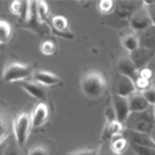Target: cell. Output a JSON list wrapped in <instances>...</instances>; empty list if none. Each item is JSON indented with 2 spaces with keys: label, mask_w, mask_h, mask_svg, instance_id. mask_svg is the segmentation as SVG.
<instances>
[{
  "label": "cell",
  "mask_w": 155,
  "mask_h": 155,
  "mask_svg": "<svg viewBox=\"0 0 155 155\" xmlns=\"http://www.w3.org/2000/svg\"><path fill=\"white\" fill-rule=\"evenodd\" d=\"M143 6V1H119L115 4L114 12L117 18L130 19L132 15Z\"/></svg>",
  "instance_id": "9"
},
{
  "label": "cell",
  "mask_w": 155,
  "mask_h": 155,
  "mask_svg": "<svg viewBox=\"0 0 155 155\" xmlns=\"http://www.w3.org/2000/svg\"><path fill=\"white\" fill-rule=\"evenodd\" d=\"M97 7H98V10H99L101 13H104V15L111 13V12H114L115 2L111 1V0H102V1L98 2Z\"/></svg>",
  "instance_id": "27"
},
{
  "label": "cell",
  "mask_w": 155,
  "mask_h": 155,
  "mask_svg": "<svg viewBox=\"0 0 155 155\" xmlns=\"http://www.w3.org/2000/svg\"><path fill=\"white\" fill-rule=\"evenodd\" d=\"M136 91H137V88H136L134 81L132 79L124 76V75H117L116 84H115V94L127 98Z\"/></svg>",
  "instance_id": "14"
},
{
  "label": "cell",
  "mask_w": 155,
  "mask_h": 155,
  "mask_svg": "<svg viewBox=\"0 0 155 155\" xmlns=\"http://www.w3.org/2000/svg\"><path fill=\"white\" fill-rule=\"evenodd\" d=\"M147 7H148V11H149V15H150L153 25H155V4H153L150 6H147Z\"/></svg>",
  "instance_id": "34"
},
{
  "label": "cell",
  "mask_w": 155,
  "mask_h": 155,
  "mask_svg": "<svg viewBox=\"0 0 155 155\" xmlns=\"http://www.w3.org/2000/svg\"><path fill=\"white\" fill-rule=\"evenodd\" d=\"M33 69L30 65L19 63V62H7V64L4 68L2 71V79L8 82H15V81H27L33 76Z\"/></svg>",
  "instance_id": "4"
},
{
  "label": "cell",
  "mask_w": 155,
  "mask_h": 155,
  "mask_svg": "<svg viewBox=\"0 0 155 155\" xmlns=\"http://www.w3.org/2000/svg\"><path fill=\"white\" fill-rule=\"evenodd\" d=\"M127 102H128V108L131 113H139L143 110H147L149 107V103L145 101V98L143 97L142 92L136 91L133 92L131 96L127 97Z\"/></svg>",
  "instance_id": "17"
},
{
  "label": "cell",
  "mask_w": 155,
  "mask_h": 155,
  "mask_svg": "<svg viewBox=\"0 0 155 155\" xmlns=\"http://www.w3.org/2000/svg\"><path fill=\"white\" fill-rule=\"evenodd\" d=\"M125 128L142 132L150 134L151 131L155 128V115H154V107H149L147 110L139 113H131L124 124Z\"/></svg>",
  "instance_id": "1"
},
{
  "label": "cell",
  "mask_w": 155,
  "mask_h": 155,
  "mask_svg": "<svg viewBox=\"0 0 155 155\" xmlns=\"http://www.w3.org/2000/svg\"><path fill=\"white\" fill-rule=\"evenodd\" d=\"M125 138L128 140V143L131 145H139V147H155V144L153 143L150 134L147 133H142V132H137V131H132V130H127L125 128L124 133Z\"/></svg>",
  "instance_id": "12"
},
{
  "label": "cell",
  "mask_w": 155,
  "mask_h": 155,
  "mask_svg": "<svg viewBox=\"0 0 155 155\" xmlns=\"http://www.w3.org/2000/svg\"><path fill=\"white\" fill-rule=\"evenodd\" d=\"M31 127H33L31 119H30V114H28V113H21L13 119L12 133H13L15 140L19 148H22L25 144Z\"/></svg>",
  "instance_id": "5"
},
{
  "label": "cell",
  "mask_w": 155,
  "mask_h": 155,
  "mask_svg": "<svg viewBox=\"0 0 155 155\" xmlns=\"http://www.w3.org/2000/svg\"><path fill=\"white\" fill-rule=\"evenodd\" d=\"M116 69L119 75H124L127 76L130 79H132L133 81L137 79L138 76V69L136 68V65L133 64L132 59L130 58V56H122L117 63H116Z\"/></svg>",
  "instance_id": "13"
},
{
  "label": "cell",
  "mask_w": 155,
  "mask_h": 155,
  "mask_svg": "<svg viewBox=\"0 0 155 155\" xmlns=\"http://www.w3.org/2000/svg\"><path fill=\"white\" fill-rule=\"evenodd\" d=\"M2 48H4V45H0V51H1Z\"/></svg>",
  "instance_id": "36"
},
{
  "label": "cell",
  "mask_w": 155,
  "mask_h": 155,
  "mask_svg": "<svg viewBox=\"0 0 155 155\" xmlns=\"http://www.w3.org/2000/svg\"><path fill=\"white\" fill-rule=\"evenodd\" d=\"M50 27H51V31L53 34L54 33H63V31L69 30L68 19L64 16H53L50 21Z\"/></svg>",
  "instance_id": "22"
},
{
  "label": "cell",
  "mask_w": 155,
  "mask_h": 155,
  "mask_svg": "<svg viewBox=\"0 0 155 155\" xmlns=\"http://www.w3.org/2000/svg\"><path fill=\"white\" fill-rule=\"evenodd\" d=\"M22 28L30 30L40 36L47 35L51 33V27L47 23H44L36 12V1H28L27 4V13L24 21L19 24Z\"/></svg>",
  "instance_id": "3"
},
{
  "label": "cell",
  "mask_w": 155,
  "mask_h": 155,
  "mask_svg": "<svg viewBox=\"0 0 155 155\" xmlns=\"http://www.w3.org/2000/svg\"><path fill=\"white\" fill-rule=\"evenodd\" d=\"M36 12L39 18L44 22L48 24V17H50V8L48 5L45 1H36Z\"/></svg>",
  "instance_id": "25"
},
{
  "label": "cell",
  "mask_w": 155,
  "mask_h": 155,
  "mask_svg": "<svg viewBox=\"0 0 155 155\" xmlns=\"http://www.w3.org/2000/svg\"><path fill=\"white\" fill-rule=\"evenodd\" d=\"M125 131V127H124V124L119 122L117 120H114V121H110V122H105V126L103 128V132H102V139L107 143V142H110V139L115 136H119V134H122Z\"/></svg>",
  "instance_id": "18"
},
{
  "label": "cell",
  "mask_w": 155,
  "mask_h": 155,
  "mask_svg": "<svg viewBox=\"0 0 155 155\" xmlns=\"http://www.w3.org/2000/svg\"><path fill=\"white\" fill-rule=\"evenodd\" d=\"M128 56L132 59V62L136 65V68L138 70H140L143 68H147L148 63L155 57V53L153 51H149V50L139 46L137 50H134L133 52L128 53Z\"/></svg>",
  "instance_id": "10"
},
{
  "label": "cell",
  "mask_w": 155,
  "mask_h": 155,
  "mask_svg": "<svg viewBox=\"0 0 155 155\" xmlns=\"http://www.w3.org/2000/svg\"><path fill=\"white\" fill-rule=\"evenodd\" d=\"M12 124L11 113L7 109L6 104L0 102V145L11 136L12 133Z\"/></svg>",
  "instance_id": "7"
},
{
  "label": "cell",
  "mask_w": 155,
  "mask_h": 155,
  "mask_svg": "<svg viewBox=\"0 0 155 155\" xmlns=\"http://www.w3.org/2000/svg\"><path fill=\"white\" fill-rule=\"evenodd\" d=\"M128 24H130L131 29L134 33H140V31L148 29L149 27H151L153 25V22H151V18H150L148 7L143 5L140 8H138L132 15V17L128 19Z\"/></svg>",
  "instance_id": "6"
},
{
  "label": "cell",
  "mask_w": 155,
  "mask_h": 155,
  "mask_svg": "<svg viewBox=\"0 0 155 155\" xmlns=\"http://www.w3.org/2000/svg\"><path fill=\"white\" fill-rule=\"evenodd\" d=\"M12 38V25L5 21L0 18V45H4L6 42H8Z\"/></svg>",
  "instance_id": "23"
},
{
  "label": "cell",
  "mask_w": 155,
  "mask_h": 155,
  "mask_svg": "<svg viewBox=\"0 0 155 155\" xmlns=\"http://www.w3.org/2000/svg\"><path fill=\"white\" fill-rule=\"evenodd\" d=\"M2 155H23V154L21 151V148L16 143V140H10L6 145V148L4 149Z\"/></svg>",
  "instance_id": "28"
},
{
  "label": "cell",
  "mask_w": 155,
  "mask_h": 155,
  "mask_svg": "<svg viewBox=\"0 0 155 155\" xmlns=\"http://www.w3.org/2000/svg\"><path fill=\"white\" fill-rule=\"evenodd\" d=\"M138 39L140 47H144L155 53V25H151L148 29L140 31L138 34Z\"/></svg>",
  "instance_id": "19"
},
{
  "label": "cell",
  "mask_w": 155,
  "mask_h": 155,
  "mask_svg": "<svg viewBox=\"0 0 155 155\" xmlns=\"http://www.w3.org/2000/svg\"><path fill=\"white\" fill-rule=\"evenodd\" d=\"M98 150H91V149H84V150H79L73 153L71 155H97Z\"/></svg>",
  "instance_id": "33"
},
{
  "label": "cell",
  "mask_w": 155,
  "mask_h": 155,
  "mask_svg": "<svg viewBox=\"0 0 155 155\" xmlns=\"http://www.w3.org/2000/svg\"><path fill=\"white\" fill-rule=\"evenodd\" d=\"M131 147L137 155H155V147H139V145H131Z\"/></svg>",
  "instance_id": "30"
},
{
  "label": "cell",
  "mask_w": 155,
  "mask_h": 155,
  "mask_svg": "<svg viewBox=\"0 0 155 155\" xmlns=\"http://www.w3.org/2000/svg\"><path fill=\"white\" fill-rule=\"evenodd\" d=\"M28 155H50L48 150L42 147V145H36V147H33L29 151H28Z\"/></svg>",
  "instance_id": "31"
},
{
  "label": "cell",
  "mask_w": 155,
  "mask_h": 155,
  "mask_svg": "<svg viewBox=\"0 0 155 155\" xmlns=\"http://www.w3.org/2000/svg\"><path fill=\"white\" fill-rule=\"evenodd\" d=\"M97 155H117V154H115V153L110 149L109 143H104V144H102L101 148L98 149Z\"/></svg>",
  "instance_id": "32"
},
{
  "label": "cell",
  "mask_w": 155,
  "mask_h": 155,
  "mask_svg": "<svg viewBox=\"0 0 155 155\" xmlns=\"http://www.w3.org/2000/svg\"><path fill=\"white\" fill-rule=\"evenodd\" d=\"M154 115H155V107H154Z\"/></svg>",
  "instance_id": "37"
},
{
  "label": "cell",
  "mask_w": 155,
  "mask_h": 155,
  "mask_svg": "<svg viewBox=\"0 0 155 155\" xmlns=\"http://www.w3.org/2000/svg\"><path fill=\"white\" fill-rule=\"evenodd\" d=\"M121 44L124 46V48L131 53L134 50H137L139 47V39H138V34L134 31H130L126 33L122 38H121Z\"/></svg>",
  "instance_id": "20"
},
{
  "label": "cell",
  "mask_w": 155,
  "mask_h": 155,
  "mask_svg": "<svg viewBox=\"0 0 155 155\" xmlns=\"http://www.w3.org/2000/svg\"><path fill=\"white\" fill-rule=\"evenodd\" d=\"M150 138H151V140H153V143L155 144V128L151 131V133H150Z\"/></svg>",
  "instance_id": "35"
},
{
  "label": "cell",
  "mask_w": 155,
  "mask_h": 155,
  "mask_svg": "<svg viewBox=\"0 0 155 155\" xmlns=\"http://www.w3.org/2000/svg\"><path fill=\"white\" fill-rule=\"evenodd\" d=\"M143 97L145 98V101L149 103V105L155 107V86H149L147 90L142 91Z\"/></svg>",
  "instance_id": "29"
},
{
  "label": "cell",
  "mask_w": 155,
  "mask_h": 155,
  "mask_svg": "<svg viewBox=\"0 0 155 155\" xmlns=\"http://www.w3.org/2000/svg\"><path fill=\"white\" fill-rule=\"evenodd\" d=\"M56 42L52 40V39H45L41 41L40 44V51L44 53V54H53L56 52Z\"/></svg>",
  "instance_id": "26"
},
{
  "label": "cell",
  "mask_w": 155,
  "mask_h": 155,
  "mask_svg": "<svg viewBox=\"0 0 155 155\" xmlns=\"http://www.w3.org/2000/svg\"><path fill=\"white\" fill-rule=\"evenodd\" d=\"M80 87L86 97L98 98L104 93L107 88V81L99 71H88L81 78Z\"/></svg>",
  "instance_id": "2"
},
{
  "label": "cell",
  "mask_w": 155,
  "mask_h": 155,
  "mask_svg": "<svg viewBox=\"0 0 155 155\" xmlns=\"http://www.w3.org/2000/svg\"><path fill=\"white\" fill-rule=\"evenodd\" d=\"M27 4L28 1H12L10 4V11L21 18V23L24 21L25 13H27Z\"/></svg>",
  "instance_id": "24"
},
{
  "label": "cell",
  "mask_w": 155,
  "mask_h": 155,
  "mask_svg": "<svg viewBox=\"0 0 155 155\" xmlns=\"http://www.w3.org/2000/svg\"><path fill=\"white\" fill-rule=\"evenodd\" d=\"M128 144H130V143H128V140L125 138L124 134L115 136V137H113V138L110 139V142H109L110 149H111L115 154H117V155H121V154L127 149Z\"/></svg>",
  "instance_id": "21"
},
{
  "label": "cell",
  "mask_w": 155,
  "mask_h": 155,
  "mask_svg": "<svg viewBox=\"0 0 155 155\" xmlns=\"http://www.w3.org/2000/svg\"><path fill=\"white\" fill-rule=\"evenodd\" d=\"M111 107L115 113V117L119 122L125 124L128 115L131 114L130 108H128V102L126 97H121L119 94H113L111 97Z\"/></svg>",
  "instance_id": "8"
},
{
  "label": "cell",
  "mask_w": 155,
  "mask_h": 155,
  "mask_svg": "<svg viewBox=\"0 0 155 155\" xmlns=\"http://www.w3.org/2000/svg\"><path fill=\"white\" fill-rule=\"evenodd\" d=\"M21 85H22L23 90L25 92H28L30 96H33L34 98H38L41 102L47 99V87H45V86L33 81V80L22 81Z\"/></svg>",
  "instance_id": "15"
},
{
  "label": "cell",
  "mask_w": 155,
  "mask_h": 155,
  "mask_svg": "<svg viewBox=\"0 0 155 155\" xmlns=\"http://www.w3.org/2000/svg\"><path fill=\"white\" fill-rule=\"evenodd\" d=\"M31 80L45 86V87H50V86H54V85H58L61 82V79L58 75L51 73V71H47V70H36L33 73V76H31Z\"/></svg>",
  "instance_id": "16"
},
{
  "label": "cell",
  "mask_w": 155,
  "mask_h": 155,
  "mask_svg": "<svg viewBox=\"0 0 155 155\" xmlns=\"http://www.w3.org/2000/svg\"><path fill=\"white\" fill-rule=\"evenodd\" d=\"M30 119H31V126L33 127H40L44 124L47 122V120L50 119V109L48 105L45 102H39L31 114H30Z\"/></svg>",
  "instance_id": "11"
}]
</instances>
